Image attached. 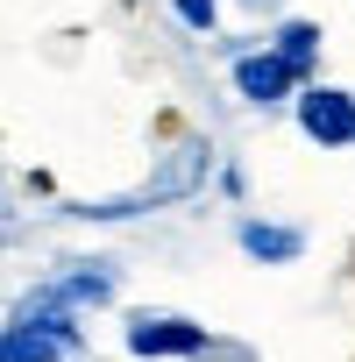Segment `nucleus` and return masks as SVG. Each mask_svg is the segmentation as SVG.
I'll return each instance as SVG.
<instances>
[{
    "mask_svg": "<svg viewBox=\"0 0 355 362\" xmlns=\"http://www.w3.org/2000/svg\"><path fill=\"white\" fill-rule=\"evenodd\" d=\"M86 355V320L64 305H43L36 291H22L0 320V362H78Z\"/></svg>",
    "mask_w": 355,
    "mask_h": 362,
    "instance_id": "f257e3e1",
    "label": "nucleus"
},
{
    "mask_svg": "<svg viewBox=\"0 0 355 362\" xmlns=\"http://www.w3.org/2000/svg\"><path fill=\"white\" fill-rule=\"evenodd\" d=\"M121 348L135 362H214L221 334L192 313H170V305H135L121 313Z\"/></svg>",
    "mask_w": 355,
    "mask_h": 362,
    "instance_id": "f03ea898",
    "label": "nucleus"
},
{
    "mask_svg": "<svg viewBox=\"0 0 355 362\" xmlns=\"http://www.w3.org/2000/svg\"><path fill=\"white\" fill-rule=\"evenodd\" d=\"M291 121L313 149H355V93L348 86H327V78H305L291 93Z\"/></svg>",
    "mask_w": 355,
    "mask_h": 362,
    "instance_id": "7ed1b4c3",
    "label": "nucleus"
},
{
    "mask_svg": "<svg viewBox=\"0 0 355 362\" xmlns=\"http://www.w3.org/2000/svg\"><path fill=\"white\" fill-rule=\"evenodd\" d=\"M43 305H64V313H100V305H114V291H121V270L107 263V256H71V263H57L43 284H29Z\"/></svg>",
    "mask_w": 355,
    "mask_h": 362,
    "instance_id": "20e7f679",
    "label": "nucleus"
},
{
    "mask_svg": "<svg viewBox=\"0 0 355 362\" xmlns=\"http://www.w3.org/2000/svg\"><path fill=\"white\" fill-rule=\"evenodd\" d=\"M228 86H235V100H242V107L270 114V107H291L298 71H291V64H284L270 43H242V50L228 57Z\"/></svg>",
    "mask_w": 355,
    "mask_h": 362,
    "instance_id": "39448f33",
    "label": "nucleus"
},
{
    "mask_svg": "<svg viewBox=\"0 0 355 362\" xmlns=\"http://www.w3.org/2000/svg\"><path fill=\"white\" fill-rule=\"evenodd\" d=\"M206 170H214V149H206V135H185V142H170V156L156 163L149 192H142V206H163V199H192V192L206 185Z\"/></svg>",
    "mask_w": 355,
    "mask_h": 362,
    "instance_id": "423d86ee",
    "label": "nucleus"
},
{
    "mask_svg": "<svg viewBox=\"0 0 355 362\" xmlns=\"http://www.w3.org/2000/svg\"><path fill=\"white\" fill-rule=\"evenodd\" d=\"M235 249H242L249 263H263V270H284V263L305 256V228L270 221V214H242V221H235Z\"/></svg>",
    "mask_w": 355,
    "mask_h": 362,
    "instance_id": "0eeeda50",
    "label": "nucleus"
},
{
    "mask_svg": "<svg viewBox=\"0 0 355 362\" xmlns=\"http://www.w3.org/2000/svg\"><path fill=\"white\" fill-rule=\"evenodd\" d=\"M263 43H270V50H277V57L298 71V86H305V78H320V50H327V29H320L313 15H277V29H270Z\"/></svg>",
    "mask_w": 355,
    "mask_h": 362,
    "instance_id": "6e6552de",
    "label": "nucleus"
},
{
    "mask_svg": "<svg viewBox=\"0 0 355 362\" xmlns=\"http://www.w3.org/2000/svg\"><path fill=\"white\" fill-rule=\"evenodd\" d=\"M170 22L192 29V36H214L221 29V0H170Z\"/></svg>",
    "mask_w": 355,
    "mask_h": 362,
    "instance_id": "1a4fd4ad",
    "label": "nucleus"
},
{
    "mask_svg": "<svg viewBox=\"0 0 355 362\" xmlns=\"http://www.w3.org/2000/svg\"><path fill=\"white\" fill-rule=\"evenodd\" d=\"M221 192H228V199H242V192H249V177H242V163H221Z\"/></svg>",
    "mask_w": 355,
    "mask_h": 362,
    "instance_id": "9d476101",
    "label": "nucleus"
},
{
    "mask_svg": "<svg viewBox=\"0 0 355 362\" xmlns=\"http://www.w3.org/2000/svg\"><path fill=\"white\" fill-rule=\"evenodd\" d=\"M0 206H8V192H0Z\"/></svg>",
    "mask_w": 355,
    "mask_h": 362,
    "instance_id": "9b49d317",
    "label": "nucleus"
}]
</instances>
